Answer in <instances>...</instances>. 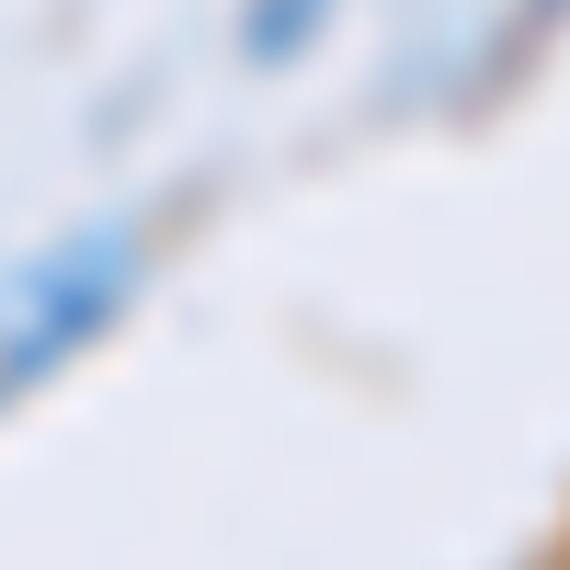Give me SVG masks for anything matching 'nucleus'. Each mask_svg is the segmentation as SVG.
Listing matches in <instances>:
<instances>
[{
  "label": "nucleus",
  "instance_id": "f257e3e1",
  "mask_svg": "<svg viewBox=\"0 0 570 570\" xmlns=\"http://www.w3.org/2000/svg\"><path fill=\"white\" fill-rule=\"evenodd\" d=\"M137 274H149V217H91L80 240H58L12 297H0V411L23 389H46L69 354H91L126 320Z\"/></svg>",
  "mask_w": 570,
  "mask_h": 570
},
{
  "label": "nucleus",
  "instance_id": "f03ea898",
  "mask_svg": "<svg viewBox=\"0 0 570 570\" xmlns=\"http://www.w3.org/2000/svg\"><path fill=\"white\" fill-rule=\"evenodd\" d=\"M320 23H331V0H240V58L252 69H285V58H308Z\"/></svg>",
  "mask_w": 570,
  "mask_h": 570
}]
</instances>
